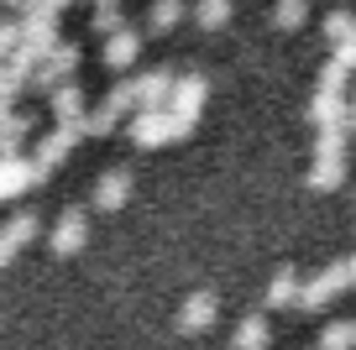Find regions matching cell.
I'll list each match as a JSON object with an SVG mask.
<instances>
[{
  "label": "cell",
  "instance_id": "ffe728a7",
  "mask_svg": "<svg viewBox=\"0 0 356 350\" xmlns=\"http://www.w3.org/2000/svg\"><path fill=\"white\" fill-rule=\"evenodd\" d=\"M115 126H121V110L100 105V110H95V115H84V121H79V136H111Z\"/></svg>",
  "mask_w": 356,
  "mask_h": 350
},
{
  "label": "cell",
  "instance_id": "7402d4cb",
  "mask_svg": "<svg viewBox=\"0 0 356 350\" xmlns=\"http://www.w3.org/2000/svg\"><path fill=\"white\" fill-rule=\"evenodd\" d=\"M351 345H356V324L351 319H341V324H330L320 335V350H351Z\"/></svg>",
  "mask_w": 356,
  "mask_h": 350
},
{
  "label": "cell",
  "instance_id": "ac0fdd59",
  "mask_svg": "<svg viewBox=\"0 0 356 350\" xmlns=\"http://www.w3.org/2000/svg\"><path fill=\"white\" fill-rule=\"evenodd\" d=\"M299 303V272H278L267 283V308H293Z\"/></svg>",
  "mask_w": 356,
  "mask_h": 350
},
{
  "label": "cell",
  "instance_id": "277c9868",
  "mask_svg": "<svg viewBox=\"0 0 356 350\" xmlns=\"http://www.w3.org/2000/svg\"><path fill=\"white\" fill-rule=\"evenodd\" d=\"M126 89H131V115H136V110H163L168 89H173V74H168V68H152V74L126 78Z\"/></svg>",
  "mask_w": 356,
  "mask_h": 350
},
{
  "label": "cell",
  "instance_id": "484cf974",
  "mask_svg": "<svg viewBox=\"0 0 356 350\" xmlns=\"http://www.w3.org/2000/svg\"><path fill=\"white\" fill-rule=\"evenodd\" d=\"M330 63H335V68H346V74H356V32L335 42V58H330Z\"/></svg>",
  "mask_w": 356,
  "mask_h": 350
},
{
  "label": "cell",
  "instance_id": "f1b7e54d",
  "mask_svg": "<svg viewBox=\"0 0 356 350\" xmlns=\"http://www.w3.org/2000/svg\"><path fill=\"white\" fill-rule=\"evenodd\" d=\"M346 272H351V288H356V251L346 256Z\"/></svg>",
  "mask_w": 356,
  "mask_h": 350
},
{
  "label": "cell",
  "instance_id": "3957f363",
  "mask_svg": "<svg viewBox=\"0 0 356 350\" xmlns=\"http://www.w3.org/2000/svg\"><path fill=\"white\" fill-rule=\"evenodd\" d=\"M204 99H210V78H204V74H184V78H173L163 110H168V115H184V121H200Z\"/></svg>",
  "mask_w": 356,
  "mask_h": 350
},
{
  "label": "cell",
  "instance_id": "8fae6325",
  "mask_svg": "<svg viewBox=\"0 0 356 350\" xmlns=\"http://www.w3.org/2000/svg\"><path fill=\"white\" fill-rule=\"evenodd\" d=\"M136 53H142V32H131V26L105 37V68H131Z\"/></svg>",
  "mask_w": 356,
  "mask_h": 350
},
{
  "label": "cell",
  "instance_id": "83f0119b",
  "mask_svg": "<svg viewBox=\"0 0 356 350\" xmlns=\"http://www.w3.org/2000/svg\"><path fill=\"white\" fill-rule=\"evenodd\" d=\"M346 131H356V89H346Z\"/></svg>",
  "mask_w": 356,
  "mask_h": 350
},
{
  "label": "cell",
  "instance_id": "44dd1931",
  "mask_svg": "<svg viewBox=\"0 0 356 350\" xmlns=\"http://www.w3.org/2000/svg\"><path fill=\"white\" fill-rule=\"evenodd\" d=\"M304 16H309V0H278L273 26H278V32H293V26H304Z\"/></svg>",
  "mask_w": 356,
  "mask_h": 350
},
{
  "label": "cell",
  "instance_id": "cb8c5ba5",
  "mask_svg": "<svg viewBox=\"0 0 356 350\" xmlns=\"http://www.w3.org/2000/svg\"><path fill=\"white\" fill-rule=\"evenodd\" d=\"M351 32H356V16H351V11L325 16V37H330V42H341V37H351Z\"/></svg>",
  "mask_w": 356,
  "mask_h": 350
},
{
  "label": "cell",
  "instance_id": "ba28073f",
  "mask_svg": "<svg viewBox=\"0 0 356 350\" xmlns=\"http://www.w3.org/2000/svg\"><path fill=\"white\" fill-rule=\"evenodd\" d=\"M74 142H79V121H68V126H58V131H53V136H47V142H42V147H37V162H32V167H37V178H47V173H53V167H58V162H63V157H68V152H74Z\"/></svg>",
  "mask_w": 356,
  "mask_h": 350
},
{
  "label": "cell",
  "instance_id": "6da1fadb",
  "mask_svg": "<svg viewBox=\"0 0 356 350\" xmlns=\"http://www.w3.org/2000/svg\"><path fill=\"white\" fill-rule=\"evenodd\" d=\"M189 131H194V121H184V115H168V110H136V115H131V142L142 147V152H152V147H168V142H184Z\"/></svg>",
  "mask_w": 356,
  "mask_h": 350
},
{
  "label": "cell",
  "instance_id": "2e32d148",
  "mask_svg": "<svg viewBox=\"0 0 356 350\" xmlns=\"http://www.w3.org/2000/svg\"><path fill=\"white\" fill-rule=\"evenodd\" d=\"M22 42H26V58H32V53H47V47L58 42V26H53V16H42V11H37L32 22H26Z\"/></svg>",
  "mask_w": 356,
  "mask_h": 350
},
{
  "label": "cell",
  "instance_id": "9a60e30c",
  "mask_svg": "<svg viewBox=\"0 0 356 350\" xmlns=\"http://www.w3.org/2000/svg\"><path fill=\"white\" fill-rule=\"evenodd\" d=\"M26 183H42V178H37V167L32 162H0V199H11V194H22Z\"/></svg>",
  "mask_w": 356,
  "mask_h": 350
},
{
  "label": "cell",
  "instance_id": "4fadbf2b",
  "mask_svg": "<svg viewBox=\"0 0 356 350\" xmlns=\"http://www.w3.org/2000/svg\"><path fill=\"white\" fill-rule=\"evenodd\" d=\"M53 115H58V126H68V121H84V89H79L74 78L53 89Z\"/></svg>",
  "mask_w": 356,
  "mask_h": 350
},
{
  "label": "cell",
  "instance_id": "5bb4252c",
  "mask_svg": "<svg viewBox=\"0 0 356 350\" xmlns=\"http://www.w3.org/2000/svg\"><path fill=\"white\" fill-rule=\"evenodd\" d=\"M267 340H273L267 319H262V314H252V319H241V324H236V335H231V350H267Z\"/></svg>",
  "mask_w": 356,
  "mask_h": 350
},
{
  "label": "cell",
  "instance_id": "52a82bcc",
  "mask_svg": "<svg viewBox=\"0 0 356 350\" xmlns=\"http://www.w3.org/2000/svg\"><path fill=\"white\" fill-rule=\"evenodd\" d=\"M215 314H220V298L200 288V293H189V298H184V308H178V329H184V335H200V329L215 324Z\"/></svg>",
  "mask_w": 356,
  "mask_h": 350
},
{
  "label": "cell",
  "instance_id": "d6986e66",
  "mask_svg": "<svg viewBox=\"0 0 356 350\" xmlns=\"http://www.w3.org/2000/svg\"><path fill=\"white\" fill-rule=\"evenodd\" d=\"M225 22H231V0H200L194 6V26H204V32H220Z\"/></svg>",
  "mask_w": 356,
  "mask_h": 350
},
{
  "label": "cell",
  "instance_id": "8992f818",
  "mask_svg": "<svg viewBox=\"0 0 356 350\" xmlns=\"http://www.w3.org/2000/svg\"><path fill=\"white\" fill-rule=\"evenodd\" d=\"M84 241H89V219H84V209H68V215L53 225V235H47L53 256H74V251H84Z\"/></svg>",
  "mask_w": 356,
  "mask_h": 350
},
{
  "label": "cell",
  "instance_id": "5b68a950",
  "mask_svg": "<svg viewBox=\"0 0 356 350\" xmlns=\"http://www.w3.org/2000/svg\"><path fill=\"white\" fill-rule=\"evenodd\" d=\"M79 68V47L74 42H53L47 47V63L37 68V89H47V94H53L58 84H68V74H74Z\"/></svg>",
  "mask_w": 356,
  "mask_h": 350
},
{
  "label": "cell",
  "instance_id": "30bf717a",
  "mask_svg": "<svg viewBox=\"0 0 356 350\" xmlns=\"http://www.w3.org/2000/svg\"><path fill=\"white\" fill-rule=\"evenodd\" d=\"M341 183H346V152H314L309 188H314V194H335Z\"/></svg>",
  "mask_w": 356,
  "mask_h": 350
},
{
  "label": "cell",
  "instance_id": "9c48e42d",
  "mask_svg": "<svg viewBox=\"0 0 356 350\" xmlns=\"http://www.w3.org/2000/svg\"><path fill=\"white\" fill-rule=\"evenodd\" d=\"M126 199H131V173H126V167L100 173V183H95V209H100V215H115Z\"/></svg>",
  "mask_w": 356,
  "mask_h": 350
},
{
  "label": "cell",
  "instance_id": "7c38bea8",
  "mask_svg": "<svg viewBox=\"0 0 356 350\" xmlns=\"http://www.w3.org/2000/svg\"><path fill=\"white\" fill-rule=\"evenodd\" d=\"M32 235H37V215H32V209H26V215H11V225L0 230V267L11 262V256L32 241Z\"/></svg>",
  "mask_w": 356,
  "mask_h": 350
},
{
  "label": "cell",
  "instance_id": "d4e9b609",
  "mask_svg": "<svg viewBox=\"0 0 356 350\" xmlns=\"http://www.w3.org/2000/svg\"><path fill=\"white\" fill-rule=\"evenodd\" d=\"M95 32L100 37L121 32V6H95Z\"/></svg>",
  "mask_w": 356,
  "mask_h": 350
},
{
  "label": "cell",
  "instance_id": "e0dca14e",
  "mask_svg": "<svg viewBox=\"0 0 356 350\" xmlns=\"http://www.w3.org/2000/svg\"><path fill=\"white\" fill-rule=\"evenodd\" d=\"M178 22H184V0H152V11H147V32L152 37L173 32Z\"/></svg>",
  "mask_w": 356,
  "mask_h": 350
},
{
  "label": "cell",
  "instance_id": "4316f807",
  "mask_svg": "<svg viewBox=\"0 0 356 350\" xmlns=\"http://www.w3.org/2000/svg\"><path fill=\"white\" fill-rule=\"evenodd\" d=\"M22 6H26V11H42V16H53L58 6H68V0H22Z\"/></svg>",
  "mask_w": 356,
  "mask_h": 350
},
{
  "label": "cell",
  "instance_id": "603a6c76",
  "mask_svg": "<svg viewBox=\"0 0 356 350\" xmlns=\"http://www.w3.org/2000/svg\"><path fill=\"white\" fill-rule=\"evenodd\" d=\"M26 131H32V121H22V115H11V121L0 126V152H16Z\"/></svg>",
  "mask_w": 356,
  "mask_h": 350
},
{
  "label": "cell",
  "instance_id": "7a4b0ae2",
  "mask_svg": "<svg viewBox=\"0 0 356 350\" xmlns=\"http://www.w3.org/2000/svg\"><path fill=\"white\" fill-rule=\"evenodd\" d=\"M351 288V272H346V262H330V267H320V272L309 277V283H299V303L293 308H304V314H320V308H330L335 298Z\"/></svg>",
  "mask_w": 356,
  "mask_h": 350
}]
</instances>
